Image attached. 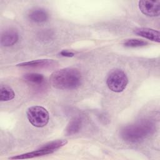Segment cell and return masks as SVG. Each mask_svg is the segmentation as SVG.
Returning a JSON list of instances; mask_svg holds the SVG:
<instances>
[{
    "mask_svg": "<svg viewBox=\"0 0 160 160\" xmlns=\"http://www.w3.org/2000/svg\"><path fill=\"white\" fill-rule=\"evenodd\" d=\"M156 131L154 122L144 119L124 127L120 132L122 139L128 142H139L153 134Z\"/></svg>",
    "mask_w": 160,
    "mask_h": 160,
    "instance_id": "cell-1",
    "label": "cell"
},
{
    "mask_svg": "<svg viewBox=\"0 0 160 160\" xmlns=\"http://www.w3.org/2000/svg\"><path fill=\"white\" fill-rule=\"evenodd\" d=\"M51 85L58 89H74L82 83V75L76 68H66L54 71L51 76Z\"/></svg>",
    "mask_w": 160,
    "mask_h": 160,
    "instance_id": "cell-2",
    "label": "cell"
},
{
    "mask_svg": "<svg viewBox=\"0 0 160 160\" xmlns=\"http://www.w3.org/2000/svg\"><path fill=\"white\" fill-rule=\"evenodd\" d=\"M29 122L36 128H42L49 122V114L46 108L40 106L29 108L26 112Z\"/></svg>",
    "mask_w": 160,
    "mask_h": 160,
    "instance_id": "cell-3",
    "label": "cell"
},
{
    "mask_svg": "<svg viewBox=\"0 0 160 160\" xmlns=\"http://www.w3.org/2000/svg\"><path fill=\"white\" fill-rule=\"evenodd\" d=\"M128 83L127 75L123 71L118 69L111 72L106 80L108 88L115 92H120L124 91Z\"/></svg>",
    "mask_w": 160,
    "mask_h": 160,
    "instance_id": "cell-4",
    "label": "cell"
},
{
    "mask_svg": "<svg viewBox=\"0 0 160 160\" xmlns=\"http://www.w3.org/2000/svg\"><path fill=\"white\" fill-rule=\"evenodd\" d=\"M139 8L141 12L150 17L159 16L160 14V1L141 0L139 1Z\"/></svg>",
    "mask_w": 160,
    "mask_h": 160,
    "instance_id": "cell-5",
    "label": "cell"
},
{
    "mask_svg": "<svg viewBox=\"0 0 160 160\" xmlns=\"http://www.w3.org/2000/svg\"><path fill=\"white\" fill-rule=\"evenodd\" d=\"M19 39V34L16 29H9L4 31L1 36V44L9 47L15 44Z\"/></svg>",
    "mask_w": 160,
    "mask_h": 160,
    "instance_id": "cell-6",
    "label": "cell"
},
{
    "mask_svg": "<svg viewBox=\"0 0 160 160\" xmlns=\"http://www.w3.org/2000/svg\"><path fill=\"white\" fill-rule=\"evenodd\" d=\"M134 32L138 36L157 42H160V33L158 31L148 28H139L134 29Z\"/></svg>",
    "mask_w": 160,
    "mask_h": 160,
    "instance_id": "cell-7",
    "label": "cell"
},
{
    "mask_svg": "<svg viewBox=\"0 0 160 160\" xmlns=\"http://www.w3.org/2000/svg\"><path fill=\"white\" fill-rule=\"evenodd\" d=\"M28 18L32 22L41 23L46 22L48 19L49 14L44 9L36 8L29 12Z\"/></svg>",
    "mask_w": 160,
    "mask_h": 160,
    "instance_id": "cell-8",
    "label": "cell"
},
{
    "mask_svg": "<svg viewBox=\"0 0 160 160\" xmlns=\"http://www.w3.org/2000/svg\"><path fill=\"white\" fill-rule=\"evenodd\" d=\"M56 63L52 59H38L28 62H21L17 64V66L22 68H46Z\"/></svg>",
    "mask_w": 160,
    "mask_h": 160,
    "instance_id": "cell-9",
    "label": "cell"
},
{
    "mask_svg": "<svg viewBox=\"0 0 160 160\" xmlns=\"http://www.w3.org/2000/svg\"><path fill=\"white\" fill-rule=\"evenodd\" d=\"M82 120L80 117H76L71 120L66 128V134L71 136L78 133L81 129Z\"/></svg>",
    "mask_w": 160,
    "mask_h": 160,
    "instance_id": "cell-10",
    "label": "cell"
},
{
    "mask_svg": "<svg viewBox=\"0 0 160 160\" xmlns=\"http://www.w3.org/2000/svg\"><path fill=\"white\" fill-rule=\"evenodd\" d=\"M23 78L28 83L33 86H37L38 87L41 86L45 81L44 77L42 74L34 72L24 74Z\"/></svg>",
    "mask_w": 160,
    "mask_h": 160,
    "instance_id": "cell-11",
    "label": "cell"
},
{
    "mask_svg": "<svg viewBox=\"0 0 160 160\" xmlns=\"http://www.w3.org/2000/svg\"><path fill=\"white\" fill-rule=\"evenodd\" d=\"M67 143L68 141L66 139H56L47 142L39 148L47 150L51 154L56 151L57 149L65 146Z\"/></svg>",
    "mask_w": 160,
    "mask_h": 160,
    "instance_id": "cell-12",
    "label": "cell"
},
{
    "mask_svg": "<svg viewBox=\"0 0 160 160\" xmlns=\"http://www.w3.org/2000/svg\"><path fill=\"white\" fill-rule=\"evenodd\" d=\"M51 154L48 151L42 149H38L34 151L30 152H27L24 153L22 154L18 155L16 156H13L11 157L9 159H28V158H36L38 156H41L44 155H47Z\"/></svg>",
    "mask_w": 160,
    "mask_h": 160,
    "instance_id": "cell-13",
    "label": "cell"
},
{
    "mask_svg": "<svg viewBox=\"0 0 160 160\" xmlns=\"http://www.w3.org/2000/svg\"><path fill=\"white\" fill-rule=\"evenodd\" d=\"M15 96L13 89L7 86H1L0 88V100L1 101H8L12 99Z\"/></svg>",
    "mask_w": 160,
    "mask_h": 160,
    "instance_id": "cell-14",
    "label": "cell"
},
{
    "mask_svg": "<svg viewBox=\"0 0 160 160\" xmlns=\"http://www.w3.org/2000/svg\"><path fill=\"white\" fill-rule=\"evenodd\" d=\"M124 46L128 48H139L145 46L148 44V42L139 39H129L124 42Z\"/></svg>",
    "mask_w": 160,
    "mask_h": 160,
    "instance_id": "cell-15",
    "label": "cell"
},
{
    "mask_svg": "<svg viewBox=\"0 0 160 160\" xmlns=\"http://www.w3.org/2000/svg\"><path fill=\"white\" fill-rule=\"evenodd\" d=\"M52 36H53V33L50 30H45V31H41L39 34V38L42 41L49 40L51 39Z\"/></svg>",
    "mask_w": 160,
    "mask_h": 160,
    "instance_id": "cell-16",
    "label": "cell"
},
{
    "mask_svg": "<svg viewBox=\"0 0 160 160\" xmlns=\"http://www.w3.org/2000/svg\"><path fill=\"white\" fill-rule=\"evenodd\" d=\"M59 54L62 56H64V57H72L74 56V54L72 52H70L69 51L67 50H63L61 52H60Z\"/></svg>",
    "mask_w": 160,
    "mask_h": 160,
    "instance_id": "cell-17",
    "label": "cell"
}]
</instances>
